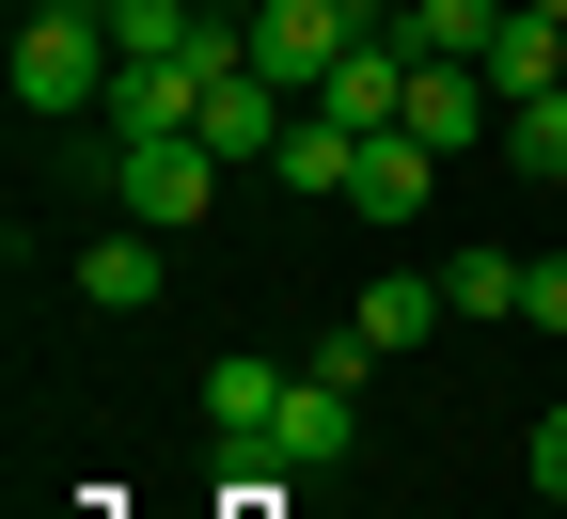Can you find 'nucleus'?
Wrapping results in <instances>:
<instances>
[{"label":"nucleus","mask_w":567,"mask_h":519,"mask_svg":"<svg viewBox=\"0 0 567 519\" xmlns=\"http://www.w3.org/2000/svg\"><path fill=\"white\" fill-rule=\"evenodd\" d=\"M17 111L32 126H80V111H111V80H126V48H111V0H32L17 17Z\"/></svg>","instance_id":"nucleus-1"},{"label":"nucleus","mask_w":567,"mask_h":519,"mask_svg":"<svg viewBox=\"0 0 567 519\" xmlns=\"http://www.w3.org/2000/svg\"><path fill=\"white\" fill-rule=\"evenodd\" d=\"M111 205L142 220V237H189V220L221 205V158H205L189 126H174V142H111Z\"/></svg>","instance_id":"nucleus-2"},{"label":"nucleus","mask_w":567,"mask_h":519,"mask_svg":"<svg viewBox=\"0 0 567 519\" xmlns=\"http://www.w3.org/2000/svg\"><path fill=\"white\" fill-rule=\"evenodd\" d=\"M347 48H363V17H347V0H268V17H252V80H284V95L316 111V80H331Z\"/></svg>","instance_id":"nucleus-3"},{"label":"nucleus","mask_w":567,"mask_h":519,"mask_svg":"<svg viewBox=\"0 0 567 519\" xmlns=\"http://www.w3.org/2000/svg\"><path fill=\"white\" fill-rule=\"evenodd\" d=\"M268 457H284V473H347V457H363V394L300 362V378H284V425H268Z\"/></svg>","instance_id":"nucleus-4"},{"label":"nucleus","mask_w":567,"mask_h":519,"mask_svg":"<svg viewBox=\"0 0 567 519\" xmlns=\"http://www.w3.org/2000/svg\"><path fill=\"white\" fill-rule=\"evenodd\" d=\"M410 63H425L410 32H363V48L316 80V111H331V126H363V142H379V126H410Z\"/></svg>","instance_id":"nucleus-5"},{"label":"nucleus","mask_w":567,"mask_h":519,"mask_svg":"<svg viewBox=\"0 0 567 519\" xmlns=\"http://www.w3.org/2000/svg\"><path fill=\"white\" fill-rule=\"evenodd\" d=\"M284 378H300V362H268V346L205 362V440H221V457H268V425H284Z\"/></svg>","instance_id":"nucleus-6"},{"label":"nucleus","mask_w":567,"mask_h":519,"mask_svg":"<svg viewBox=\"0 0 567 519\" xmlns=\"http://www.w3.org/2000/svg\"><path fill=\"white\" fill-rule=\"evenodd\" d=\"M410 142H505V95H488V63H410Z\"/></svg>","instance_id":"nucleus-7"},{"label":"nucleus","mask_w":567,"mask_h":519,"mask_svg":"<svg viewBox=\"0 0 567 519\" xmlns=\"http://www.w3.org/2000/svg\"><path fill=\"white\" fill-rule=\"evenodd\" d=\"M347 205H363V220H394V237H410V220L442 205V142H410V126H379V142H363V174H347Z\"/></svg>","instance_id":"nucleus-8"},{"label":"nucleus","mask_w":567,"mask_h":519,"mask_svg":"<svg viewBox=\"0 0 567 519\" xmlns=\"http://www.w3.org/2000/svg\"><path fill=\"white\" fill-rule=\"evenodd\" d=\"M442 315H457V300H442V268H379V283H363V315H347V331H363V346L394 362V346H425Z\"/></svg>","instance_id":"nucleus-9"},{"label":"nucleus","mask_w":567,"mask_h":519,"mask_svg":"<svg viewBox=\"0 0 567 519\" xmlns=\"http://www.w3.org/2000/svg\"><path fill=\"white\" fill-rule=\"evenodd\" d=\"M284 189H300V205H347V174H363V126H331V111H300V126H284V158H268Z\"/></svg>","instance_id":"nucleus-10"},{"label":"nucleus","mask_w":567,"mask_h":519,"mask_svg":"<svg viewBox=\"0 0 567 519\" xmlns=\"http://www.w3.org/2000/svg\"><path fill=\"white\" fill-rule=\"evenodd\" d=\"M158 268H174V252L142 237V220H111V237L80 252V300H95V315H142V300H158Z\"/></svg>","instance_id":"nucleus-11"},{"label":"nucleus","mask_w":567,"mask_h":519,"mask_svg":"<svg viewBox=\"0 0 567 519\" xmlns=\"http://www.w3.org/2000/svg\"><path fill=\"white\" fill-rule=\"evenodd\" d=\"M425 63H488V32H505V0H410V17H394Z\"/></svg>","instance_id":"nucleus-12"},{"label":"nucleus","mask_w":567,"mask_h":519,"mask_svg":"<svg viewBox=\"0 0 567 519\" xmlns=\"http://www.w3.org/2000/svg\"><path fill=\"white\" fill-rule=\"evenodd\" d=\"M189 32H205L189 0H111V48L126 63H189Z\"/></svg>","instance_id":"nucleus-13"},{"label":"nucleus","mask_w":567,"mask_h":519,"mask_svg":"<svg viewBox=\"0 0 567 519\" xmlns=\"http://www.w3.org/2000/svg\"><path fill=\"white\" fill-rule=\"evenodd\" d=\"M505 158H520V174H536V189H551V174H567V80H551V95H520V111H505Z\"/></svg>","instance_id":"nucleus-14"},{"label":"nucleus","mask_w":567,"mask_h":519,"mask_svg":"<svg viewBox=\"0 0 567 519\" xmlns=\"http://www.w3.org/2000/svg\"><path fill=\"white\" fill-rule=\"evenodd\" d=\"M520 283H536L520 252H457V268H442V300H457V315H520Z\"/></svg>","instance_id":"nucleus-15"},{"label":"nucleus","mask_w":567,"mask_h":519,"mask_svg":"<svg viewBox=\"0 0 567 519\" xmlns=\"http://www.w3.org/2000/svg\"><path fill=\"white\" fill-rule=\"evenodd\" d=\"M520 315H536V331H567V252H536V283H520Z\"/></svg>","instance_id":"nucleus-16"},{"label":"nucleus","mask_w":567,"mask_h":519,"mask_svg":"<svg viewBox=\"0 0 567 519\" xmlns=\"http://www.w3.org/2000/svg\"><path fill=\"white\" fill-rule=\"evenodd\" d=\"M536 488H551V504H567V394H551V409H536Z\"/></svg>","instance_id":"nucleus-17"},{"label":"nucleus","mask_w":567,"mask_h":519,"mask_svg":"<svg viewBox=\"0 0 567 519\" xmlns=\"http://www.w3.org/2000/svg\"><path fill=\"white\" fill-rule=\"evenodd\" d=\"M189 17H237V32H252V17H268V0H189Z\"/></svg>","instance_id":"nucleus-18"}]
</instances>
